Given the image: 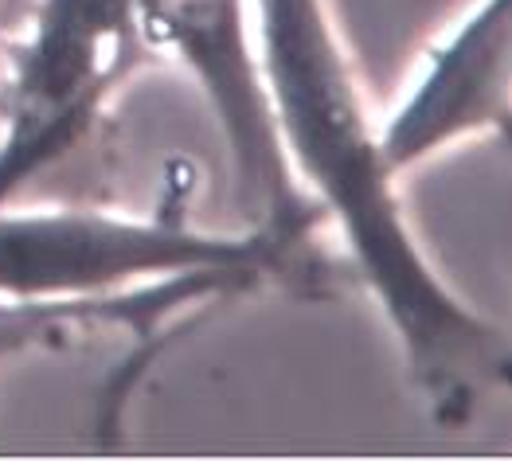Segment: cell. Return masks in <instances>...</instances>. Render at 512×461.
<instances>
[{"label":"cell","mask_w":512,"mask_h":461,"mask_svg":"<svg viewBox=\"0 0 512 461\" xmlns=\"http://www.w3.org/2000/svg\"><path fill=\"white\" fill-rule=\"evenodd\" d=\"M0 8H4V0H0Z\"/></svg>","instance_id":"cell-7"},{"label":"cell","mask_w":512,"mask_h":461,"mask_svg":"<svg viewBox=\"0 0 512 461\" xmlns=\"http://www.w3.org/2000/svg\"><path fill=\"white\" fill-rule=\"evenodd\" d=\"M251 24L266 102L298 188L341 231L430 419L466 426L509 387V333L430 262L399 200V176L384 161L380 122L333 0H251Z\"/></svg>","instance_id":"cell-1"},{"label":"cell","mask_w":512,"mask_h":461,"mask_svg":"<svg viewBox=\"0 0 512 461\" xmlns=\"http://www.w3.org/2000/svg\"><path fill=\"white\" fill-rule=\"evenodd\" d=\"M145 0H40L0 86V208L71 157L141 67Z\"/></svg>","instance_id":"cell-3"},{"label":"cell","mask_w":512,"mask_h":461,"mask_svg":"<svg viewBox=\"0 0 512 461\" xmlns=\"http://www.w3.org/2000/svg\"><path fill=\"white\" fill-rule=\"evenodd\" d=\"M512 114V0H473L419 55L391 118L380 122L387 168L403 180L411 168L473 141L505 137Z\"/></svg>","instance_id":"cell-5"},{"label":"cell","mask_w":512,"mask_h":461,"mask_svg":"<svg viewBox=\"0 0 512 461\" xmlns=\"http://www.w3.org/2000/svg\"><path fill=\"white\" fill-rule=\"evenodd\" d=\"M298 266L255 231H200L169 215L102 208H0V297H110L184 274L262 286Z\"/></svg>","instance_id":"cell-2"},{"label":"cell","mask_w":512,"mask_h":461,"mask_svg":"<svg viewBox=\"0 0 512 461\" xmlns=\"http://www.w3.org/2000/svg\"><path fill=\"white\" fill-rule=\"evenodd\" d=\"M141 36L149 55H169L200 86L231 157L239 231L301 254L325 219L286 165L262 86L251 0H145Z\"/></svg>","instance_id":"cell-4"},{"label":"cell","mask_w":512,"mask_h":461,"mask_svg":"<svg viewBox=\"0 0 512 461\" xmlns=\"http://www.w3.org/2000/svg\"><path fill=\"white\" fill-rule=\"evenodd\" d=\"M251 290L258 286L227 274H184V278H165V282L110 297H55V301L0 297V368L40 348H67L83 340V333H98V329L157 336L172 313L227 301Z\"/></svg>","instance_id":"cell-6"}]
</instances>
